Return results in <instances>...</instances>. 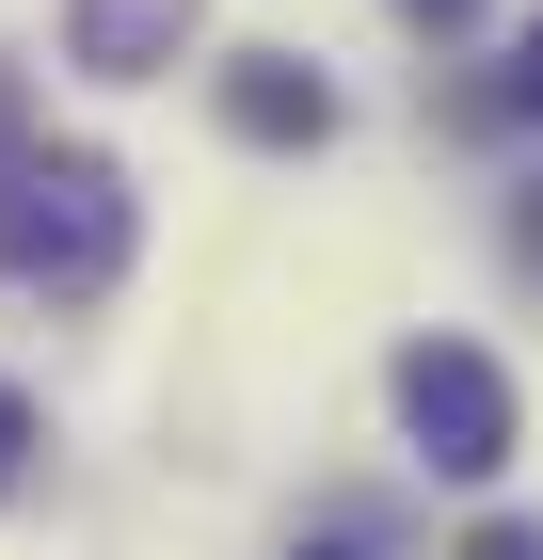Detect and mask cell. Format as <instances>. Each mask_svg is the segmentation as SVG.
<instances>
[{
    "label": "cell",
    "mask_w": 543,
    "mask_h": 560,
    "mask_svg": "<svg viewBox=\"0 0 543 560\" xmlns=\"http://www.w3.org/2000/svg\"><path fill=\"white\" fill-rule=\"evenodd\" d=\"M128 176L81 161V144H16L0 161V289H48V304H96L128 272Z\"/></svg>",
    "instance_id": "obj_1"
},
{
    "label": "cell",
    "mask_w": 543,
    "mask_h": 560,
    "mask_svg": "<svg viewBox=\"0 0 543 560\" xmlns=\"http://www.w3.org/2000/svg\"><path fill=\"white\" fill-rule=\"evenodd\" d=\"M400 432H416L432 480H496L511 465V369L463 352V337H416L400 352Z\"/></svg>",
    "instance_id": "obj_2"
},
{
    "label": "cell",
    "mask_w": 543,
    "mask_h": 560,
    "mask_svg": "<svg viewBox=\"0 0 543 560\" xmlns=\"http://www.w3.org/2000/svg\"><path fill=\"white\" fill-rule=\"evenodd\" d=\"M224 129L272 144V161H288V144H335V81L304 48H240V65H224Z\"/></svg>",
    "instance_id": "obj_3"
},
{
    "label": "cell",
    "mask_w": 543,
    "mask_h": 560,
    "mask_svg": "<svg viewBox=\"0 0 543 560\" xmlns=\"http://www.w3.org/2000/svg\"><path fill=\"white\" fill-rule=\"evenodd\" d=\"M64 33H81L96 81H161L176 48H192V0H64Z\"/></svg>",
    "instance_id": "obj_4"
},
{
    "label": "cell",
    "mask_w": 543,
    "mask_h": 560,
    "mask_svg": "<svg viewBox=\"0 0 543 560\" xmlns=\"http://www.w3.org/2000/svg\"><path fill=\"white\" fill-rule=\"evenodd\" d=\"M511 113H528V129H543V16H528V33H511Z\"/></svg>",
    "instance_id": "obj_5"
},
{
    "label": "cell",
    "mask_w": 543,
    "mask_h": 560,
    "mask_svg": "<svg viewBox=\"0 0 543 560\" xmlns=\"http://www.w3.org/2000/svg\"><path fill=\"white\" fill-rule=\"evenodd\" d=\"M463 560H543V528H528V513H496V528H463Z\"/></svg>",
    "instance_id": "obj_6"
},
{
    "label": "cell",
    "mask_w": 543,
    "mask_h": 560,
    "mask_svg": "<svg viewBox=\"0 0 543 560\" xmlns=\"http://www.w3.org/2000/svg\"><path fill=\"white\" fill-rule=\"evenodd\" d=\"M16 465H33V400L0 385V497H16Z\"/></svg>",
    "instance_id": "obj_7"
},
{
    "label": "cell",
    "mask_w": 543,
    "mask_h": 560,
    "mask_svg": "<svg viewBox=\"0 0 543 560\" xmlns=\"http://www.w3.org/2000/svg\"><path fill=\"white\" fill-rule=\"evenodd\" d=\"M400 16H416V33H480V0H400Z\"/></svg>",
    "instance_id": "obj_8"
},
{
    "label": "cell",
    "mask_w": 543,
    "mask_h": 560,
    "mask_svg": "<svg viewBox=\"0 0 543 560\" xmlns=\"http://www.w3.org/2000/svg\"><path fill=\"white\" fill-rule=\"evenodd\" d=\"M511 257H528V272H543V192H528V209H511Z\"/></svg>",
    "instance_id": "obj_9"
},
{
    "label": "cell",
    "mask_w": 543,
    "mask_h": 560,
    "mask_svg": "<svg viewBox=\"0 0 543 560\" xmlns=\"http://www.w3.org/2000/svg\"><path fill=\"white\" fill-rule=\"evenodd\" d=\"M0 161H16V81H0Z\"/></svg>",
    "instance_id": "obj_10"
},
{
    "label": "cell",
    "mask_w": 543,
    "mask_h": 560,
    "mask_svg": "<svg viewBox=\"0 0 543 560\" xmlns=\"http://www.w3.org/2000/svg\"><path fill=\"white\" fill-rule=\"evenodd\" d=\"M304 560H352V545H304Z\"/></svg>",
    "instance_id": "obj_11"
}]
</instances>
